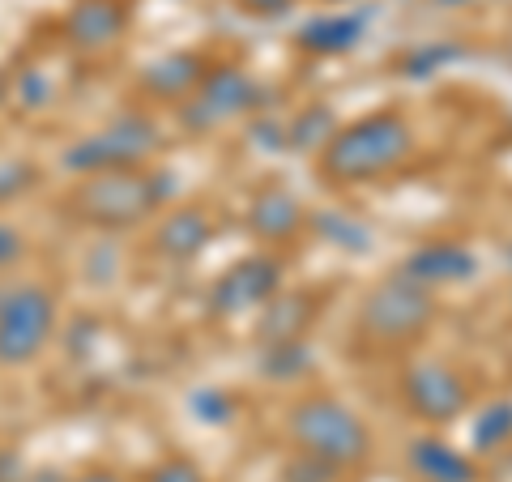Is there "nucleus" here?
Segmentation results:
<instances>
[{
  "label": "nucleus",
  "instance_id": "obj_19",
  "mask_svg": "<svg viewBox=\"0 0 512 482\" xmlns=\"http://www.w3.org/2000/svg\"><path fill=\"white\" fill-rule=\"evenodd\" d=\"M333 133H338V128H333V116L325 107H308V111H299V116L286 124V137H291L295 150H312V146L325 150Z\"/></svg>",
  "mask_w": 512,
  "mask_h": 482
},
{
  "label": "nucleus",
  "instance_id": "obj_4",
  "mask_svg": "<svg viewBox=\"0 0 512 482\" xmlns=\"http://www.w3.org/2000/svg\"><path fill=\"white\" fill-rule=\"evenodd\" d=\"M431 312H436V303H431L427 286L410 282L406 273H393V278H384L367 291L359 308V329L372 342H410L427 329Z\"/></svg>",
  "mask_w": 512,
  "mask_h": 482
},
{
  "label": "nucleus",
  "instance_id": "obj_28",
  "mask_svg": "<svg viewBox=\"0 0 512 482\" xmlns=\"http://www.w3.org/2000/svg\"><path fill=\"white\" fill-rule=\"evenodd\" d=\"M22 256V231H13L9 222H0V269L13 265Z\"/></svg>",
  "mask_w": 512,
  "mask_h": 482
},
{
  "label": "nucleus",
  "instance_id": "obj_1",
  "mask_svg": "<svg viewBox=\"0 0 512 482\" xmlns=\"http://www.w3.org/2000/svg\"><path fill=\"white\" fill-rule=\"evenodd\" d=\"M414 150V133L397 111H372L359 124L338 128L320 150V171L338 184H363L397 171Z\"/></svg>",
  "mask_w": 512,
  "mask_h": 482
},
{
  "label": "nucleus",
  "instance_id": "obj_29",
  "mask_svg": "<svg viewBox=\"0 0 512 482\" xmlns=\"http://www.w3.org/2000/svg\"><path fill=\"white\" fill-rule=\"evenodd\" d=\"M0 482H22V461L13 453H0Z\"/></svg>",
  "mask_w": 512,
  "mask_h": 482
},
{
  "label": "nucleus",
  "instance_id": "obj_8",
  "mask_svg": "<svg viewBox=\"0 0 512 482\" xmlns=\"http://www.w3.org/2000/svg\"><path fill=\"white\" fill-rule=\"evenodd\" d=\"M402 393H406V406L427 423H453L470 401L461 376L448 363H436V359H423V363L406 367Z\"/></svg>",
  "mask_w": 512,
  "mask_h": 482
},
{
  "label": "nucleus",
  "instance_id": "obj_25",
  "mask_svg": "<svg viewBox=\"0 0 512 482\" xmlns=\"http://www.w3.org/2000/svg\"><path fill=\"white\" fill-rule=\"evenodd\" d=\"M146 482H201V470L184 457H167L163 465H154Z\"/></svg>",
  "mask_w": 512,
  "mask_h": 482
},
{
  "label": "nucleus",
  "instance_id": "obj_30",
  "mask_svg": "<svg viewBox=\"0 0 512 482\" xmlns=\"http://www.w3.org/2000/svg\"><path fill=\"white\" fill-rule=\"evenodd\" d=\"M244 5H248L252 13H278V9L291 5V0H244Z\"/></svg>",
  "mask_w": 512,
  "mask_h": 482
},
{
  "label": "nucleus",
  "instance_id": "obj_12",
  "mask_svg": "<svg viewBox=\"0 0 512 482\" xmlns=\"http://www.w3.org/2000/svg\"><path fill=\"white\" fill-rule=\"evenodd\" d=\"M312 295H274L256 312V337L261 346H278V342H303V329L312 325Z\"/></svg>",
  "mask_w": 512,
  "mask_h": 482
},
{
  "label": "nucleus",
  "instance_id": "obj_11",
  "mask_svg": "<svg viewBox=\"0 0 512 482\" xmlns=\"http://www.w3.org/2000/svg\"><path fill=\"white\" fill-rule=\"evenodd\" d=\"M124 30V5L120 0H77L69 22H64V35H69L73 47L82 52H103L120 39Z\"/></svg>",
  "mask_w": 512,
  "mask_h": 482
},
{
  "label": "nucleus",
  "instance_id": "obj_10",
  "mask_svg": "<svg viewBox=\"0 0 512 482\" xmlns=\"http://www.w3.org/2000/svg\"><path fill=\"white\" fill-rule=\"evenodd\" d=\"M402 273L419 286H457V282H470L478 273V256L466 244H453V239H436V244H423L406 256Z\"/></svg>",
  "mask_w": 512,
  "mask_h": 482
},
{
  "label": "nucleus",
  "instance_id": "obj_27",
  "mask_svg": "<svg viewBox=\"0 0 512 482\" xmlns=\"http://www.w3.org/2000/svg\"><path fill=\"white\" fill-rule=\"evenodd\" d=\"M30 180H35V171H30L26 163H5L0 167V201L13 197V192L30 188Z\"/></svg>",
  "mask_w": 512,
  "mask_h": 482
},
{
  "label": "nucleus",
  "instance_id": "obj_26",
  "mask_svg": "<svg viewBox=\"0 0 512 482\" xmlns=\"http://www.w3.org/2000/svg\"><path fill=\"white\" fill-rule=\"evenodd\" d=\"M457 56V47H431V52H414L406 60V73L410 77H427V73H436L444 60H453Z\"/></svg>",
  "mask_w": 512,
  "mask_h": 482
},
{
  "label": "nucleus",
  "instance_id": "obj_13",
  "mask_svg": "<svg viewBox=\"0 0 512 482\" xmlns=\"http://www.w3.org/2000/svg\"><path fill=\"white\" fill-rule=\"evenodd\" d=\"M214 235V222L205 210H197V205H188V210H175L163 218V227H158L154 235V248L171 256V261H188V256H197L205 244H210Z\"/></svg>",
  "mask_w": 512,
  "mask_h": 482
},
{
  "label": "nucleus",
  "instance_id": "obj_9",
  "mask_svg": "<svg viewBox=\"0 0 512 482\" xmlns=\"http://www.w3.org/2000/svg\"><path fill=\"white\" fill-rule=\"evenodd\" d=\"M252 103H256V86L244 69H214V73L201 77L197 94L188 99L184 124L188 128H214L222 120H235V116H244V111H252Z\"/></svg>",
  "mask_w": 512,
  "mask_h": 482
},
{
  "label": "nucleus",
  "instance_id": "obj_32",
  "mask_svg": "<svg viewBox=\"0 0 512 482\" xmlns=\"http://www.w3.org/2000/svg\"><path fill=\"white\" fill-rule=\"evenodd\" d=\"M508 265H512V244H508Z\"/></svg>",
  "mask_w": 512,
  "mask_h": 482
},
{
  "label": "nucleus",
  "instance_id": "obj_24",
  "mask_svg": "<svg viewBox=\"0 0 512 482\" xmlns=\"http://www.w3.org/2000/svg\"><path fill=\"white\" fill-rule=\"evenodd\" d=\"M320 227H325V235L333 239V244H342V248H367V227H363V222H355V218L329 214Z\"/></svg>",
  "mask_w": 512,
  "mask_h": 482
},
{
  "label": "nucleus",
  "instance_id": "obj_7",
  "mask_svg": "<svg viewBox=\"0 0 512 482\" xmlns=\"http://www.w3.org/2000/svg\"><path fill=\"white\" fill-rule=\"evenodd\" d=\"M278 282H282V261H274V256H265V252L244 256V261H235V265L214 282V291H210V312H214V316L261 312L265 303L278 295Z\"/></svg>",
  "mask_w": 512,
  "mask_h": 482
},
{
  "label": "nucleus",
  "instance_id": "obj_17",
  "mask_svg": "<svg viewBox=\"0 0 512 482\" xmlns=\"http://www.w3.org/2000/svg\"><path fill=\"white\" fill-rule=\"evenodd\" d=\"M201 60L197 56H188V52H171L163 60H154L150 69H146V90L158 94V99H180V94H188L192 86H201Z\"/></svg>",
  "mask_w": 512,
  "mask_h": 482
},
{
  "label": "nucleus",
  "instance_id": "obj_20",
  "mask_svg": "<svg viewBox=\"0 0 512 482\" xmlns=\"http://www.w3.org/2000/svg\"><path fill=\"white\" fill-rule=\"evenodd\" d=\"M308 346L303 342H278V346H265V355H261V367L274 380H295L299 372H308Z\"/></svg>",
  "mask_w": 512,
  "mask_h": 482
},
{
  "label": "nucleus",
  "instance_id": "obj_31",
  "mask_svg": "<svg viewBox=\"0 0 512 482\" xmlns=\"http://www.w3.org/2000/svg\"><path fill=\"white\" fill-rule=\"evenodd\" d=\"M73 482H120V478H116V474H107V470H90V474L73 478Z\"/></svg>",
  "mask_w": 512,
  "mask_h": 482
},
{
  "label": "nucleus",
  "instance_id": "obj_21",
  "mask_svg": "<svg viewBox=\"0 0 512 482\" xmlns=\"http://www.w3.org/2000/svg\"><path fill=\"white\" fill-rule=\"evenodd\" d=\"M13 90H18V103L26 111H43L47 103L56 99V86H52V77H47L43 69H22L18 82H13Z\"/></svg>",
  "mask_w": 512,
  "mask_h": 482
},
{
  "label": "nucleus",
  "instance_id": "obj_23",
  "mask_svg": "<svg viewBox=\"0 0 512 482\" xmlns=\"http://www.w3.org/2000/svg\"><path fill=\"white\" fill-rule=\"evenodd\" d=\"M338 474H342L338 465H329V461H320V457L299 453V457L282 470V482H333Z\"/></svg>",
  "mask_w": 512,
  "mask_h": 482
},
{
  "label": "nucleus",
  "instance_id": "obj_3",
  "mask_svg": "<svg viewBox=\"0 0 512 482\" xmlns=\"http://www.w3.org/2000/svg\"><path fill=\"white\" fill-rule=\"evenodd\" d=\"M286 431H291V440L299 444V453L320 457V461L338 465V470L359 465L367 457V448H372L359 414L346 410L342 401H333V397H303L291 410V419H286Z\"/></svg>",
  "mask_w": 512,
  "mask_h": 482
},
{
  "label": "nucleus",
  "instance_id": "obj_16",
  "mask_svg": "<svg viewBox=\"0 0 512 482\" xmlns=\"http://www.w3.org/2000/svg\"><path fill=\"white\" fill-rule=\"evenodd\" d=\"M363 35H367V22L359 13H329V18H316L299 30V47L320 56H342L350 47H359Z\"/></svg>",
  "mask_w": 512,
  "mask_h": 482
},
{
  "label": "nucleus",
  "instance_id": "obj_2",
  "mask_svg": "<svg viewBox=\"0 0 512 482\" xmlns=\"http://www.w3.org/2000/svg\"><path fill=\"white\" fill-rule=\"evenodd\" d=\"M167 197V184L141 167H111L94 171L73 188V214L103 231H124L146 222Z\"/></svg>",
  "mask_w": 512,
  "mask_h": 482
},
{
  "label": "nucleus",
  "instance_id": "obj_5",
  "mask_svg": "<svg viewBox=\"0 0 512 482\" xmlns=\"http://www.w3.org/2000/svg\"><path fill=\"white\" fill-rule=\"evenodd\" d=\"M56 329V299L35 282L9 286L0 299V367H22L43 355Z\"/></svg>",
  "mask_w": 512,
  "mask_h": 482
},
{
  "label": "nucleus",
  "instance_id": "obj_22",
  "mask_svg": "<svg viewBox=\"0 0 512 482\" xmlns=\"http://www.w3.org/2000/svg\"><path fill=\"white\" fill-rule=\"evenodd\" d=\"M188 406H192V414H197L201 423H210V427L235 419V401L222 393V389H197V393L188 397Z\"/></svg>",
  "mask_w": 512,
  "mask_h": 482
},
{
  "label": "nucleus",
  "instance_id": "obj_15",
  "mask_svg": "<svg viewBox=\"0 0 512 482\" xmlns=\"http://www.w3.org/2000/svg\"><path fill=\"white\" fill-rule=\"evenodd\" d=\"M299 222H303V210H299V201L286 188H261L252 197V205H248V227H252V235H261V239L295 235Z\"/></svg>",
  "mask_w": 512,
  "mask_h": 482
},
{
  "label": "nucleus",
  "instance_id": "obj_18",
  "mask_svg": "<svg viewBox=\"0 0 512 482\" xmlns=\"http://www.w3.org/2000/svg\"><path fill=\"white\" fill-rule=\"evenodd\" d=\"M470 440H474L478 453H495V448H504L512 440V401H495V406H487L483 414H478Z\"/></svg>",
  "mask_w": 512,
  "mask_h": 482
},
{
  "label": "nucleus",
  "instance_id": "obj_6",
  "mask_svg": "<svg viewBox=\"0 0 512 482\" xmlns=\"http://www.w3.org/2000/svg\"><path fill=\"white\" fill-rule=\"evenodd\" d=\"M154 146H158V128H154V120H150V116H137V111H128V116L111 120L103 133L73 141L69 154H64V167L86 180V175H94V171L137 167Z\"/></svg>",
  "mask_w": 512,
  "mask_h": 482
},
{
  "label": "nucleus",
  "instance_id": "obj_14",
  "mask_svg": "<svg viewBox=\"0 0 512 482\" xmlns=\"http://www.w3.org/2000/svg\"><path fill=\"white\" fill-rule=\"evenodd\" d=\"M410 470L423 482H478V470L466 453H457L453 444L431 440V436L410 444Z\"/></svg>",
  "mask_w": 512,
  "mask_h": 482
}]
</instances>
